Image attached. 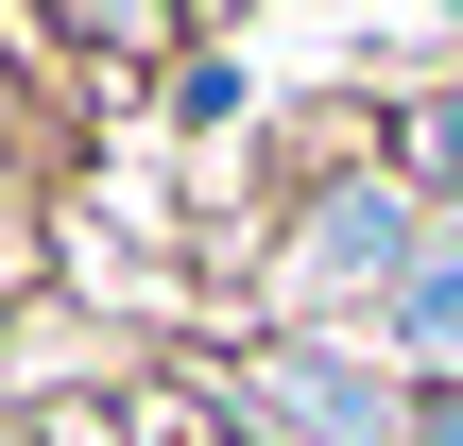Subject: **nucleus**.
I'll return each mask as SVG.
<instances>
[{"mask_svg": "<svg viewBox=\"0 0 463 446\" xmlns=\"http://www.w3.org/2000/svg\"><path fill=\"white\" fill-rule=\"evenodd\" d=\"M241 413H258V430H292V446H395V395H378L361 361H309V344H292V361H258V378H241Z\"/></svg>", "mask_w": 463, "mask_h": 446, "instance_id": "f257e3e1", "label": "nucleus"}, {"mask_svg": "<svg viewBox=\"0 0 463 446\" xmlns=\"http://www.w3.org/2000/svg\"><path fill=\"white\" fill-rule=\"evenodd\" d=\"M412 258H430L412 189H326V206H309V292H395Z\"/></svg>", "mask_w": 463, "mask_h": 446, "instance_id": "f03ea898", "label": "nucleus"}, {"mask_svg": "<svg viewBox=\"0 0 463 446\" xmlns=\"http://www.w3.org/2000/svg\"><path fill=\"white\" fill-rule=\"evenodd\" d=\"M395 344L412 361H463V223H430V258L395 275Z\"/></svg>", "mask_w": 463, "mask_h": 446, "instance_id": "7ed1b4c3", "label": "nucleus"}, {"mask_svg": "<svg viewBox=\"0 0 463 446\" xmlns=\"http://www.w3.org/2000/svg\"><path fill=\"white\" fill-rule=\"evenodd\" d=\"M412 172H430V189H463V103H412Z\"/></svg>", "mask_w": 463, "mask_h": 446, "instance_id": "20e7f679", "label": "nucleus"}, {"mask_svg": "<svg viewBox=\"0 0 463 446\" xmlns=\"http://www.w3.org/2000/svg\"><path fill=\"white\" fill-rule=\"evenodd\" d=\"M412 446H463V413H430V430H412Z\"/></svg>", "mask_w": 463, "mask_h": 446, "instance_id": "39448f33", "label": "nucleus"}]
</instances>
